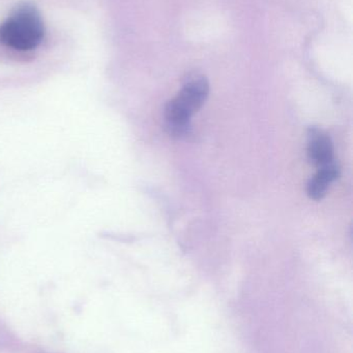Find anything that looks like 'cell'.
I'll list each match as a JSON object with an SVG mask.
<instances>
[{
	"label": "cell",
	"mask_w": 353,
	"mask_h": 353,
	"mask_svg": "<svg viewBox=\"0 0 353 353\" xmlns=\"http://www.w3.org/2000/svg\"><path fill=\"white\" fill-rule=\"evenodd\" d=\"M209 93V82L200 77L187 83L178 97L167 103L165 117L171 134L182 136L188 132L191 117L202 107Z\"/></svg>",
	"instance_id": "7a4b0ae2"
},
{
	"label": "cell",
	"mask_w": 353,
	"mask_h": 353,
	"mask_svg": "<svg viewBox=\"0 0 353 353\" xmlns=\"http://www.w3.org/2000/svg\"><path fill=\"white\" fill-rule=\"evenodd\" d=\"M309 159L317 167L334 161V146L331 139L321 130L313 128L309 132Z\"/></svg>",
	"instance_id": "3957f363"
},
{
	"label": "cell",
	"mask_w": 353,
	"mask_h": 353,
	"mask_svg": "<svg viewBox=\"0 0 353 353\" xmlns=\"http://www.w3.org/2000/svg\"><path fill=\"white\" fill-rule=\"evenodd\" d=\"M339 174L340 169L335 161H332V163L319 168L316 175L313 176L309 182V196L311 199H316V201L323 199L327 194L330 184L339 176Z\"/></svg>",
	"instance_id": "277c9868"
},
{
	"label": "cell",
	"mask_w": 353,
	"mask_h": 353,
	"mask_svg": "<svg viewBox=\"0 0 353 353\" xmlns=\"http://www.w3.org/2000/svg\"><path fill=\"white\" fill-rule=\"evenodd\" d=\"M45 25L35 6H19L0 24V43L16 51H31L41 45Z\"/></svg>",
	"instance_id": "6da1fadb"
}]
</instances>
